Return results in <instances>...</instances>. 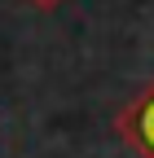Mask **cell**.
Returning <instances> with one entry per match:
<instances>
[{"label":"cell","instance_id":"cell-1","mask_svg":"<svg viewBox=\"0 0 154 158\" xmlns=\"http://www.w3.org/2000/svg\"><path fill=\"white\" fill-rule=\"evenodd\" d=\"M119 136L137 149L141 158H154V79H150V88L132 101L123 114H119Z\"/></svg>","mask_w":154,"mask_h":158},{"label":"cell","instance_id":"cell-2","mask_svg":"<svg viewBox=\"0 0 154 158\" xmlns=\"http://www.w3.org/2000/svg\"><path fill=\"white\" fill-rule=\"evenodd\" d=\"M35 9H53V5H62V0H31Z\"/></svg>","mask_w":154,"mask_h":158}]
</instances>
